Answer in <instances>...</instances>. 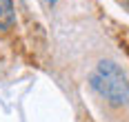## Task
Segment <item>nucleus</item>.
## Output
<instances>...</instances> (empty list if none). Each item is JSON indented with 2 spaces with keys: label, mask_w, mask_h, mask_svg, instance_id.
Returning <instances> with one entry per match:
<instances>
[{
  "label": "nucleus",
  "mask_w": 129,
  "mask_h": 122,
  "mask_svg": "<svg viewBox=\"0 0 129 122\" xmlns=\"http://www.w3.org/2000/svg\"><path fill=\"white\" fill-rule=\"evenodd\" d=\"M91 87L111 104H125L129 100V82L122 69L114 62H100L91 76Z\"/></svg>",
  "instance_id": "1"
},
{
  "label": "nucleus",
  "mask_w": 129,
  "mask_h": 122,
  "mask_svg": "<svg viewBox=\"0 0 129 122\" xmlns=\"http://www.w3.org/2000/svg\"><path fill=\"white\" fill-rule=\"evenodd\" d=\"M16 22V11H13L11 0H0V29H9Z\"/></svg>",
  "instance_id": "2"
},
{
  "label": "nucleus",
  "mask_w": 129,
  "mask_h": 122,
  "mask_svg": "<svg viewBox=\"0 0 129 122\" xmlns=\"http://www.w3.org/2000/svg\"><path fill=\"white\" fill-rule=\"evenodd\" d=\"M47 2H49V5H53V2H56V0H47Z\"/></svg>",
  "instance_id": "3"
}]
</instances>
